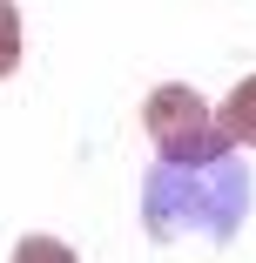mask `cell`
<instances>
[{
	"label": "cell",
	"mask_w": 256,
	"mask_h": 263,
	"mask_svg": "<svg viewBox=\"0 0 256 263\" xmlns=\"http://www.w3.org/2000/svg\"><path fill=\"white\" fill-rule=\"evenodd\" d=\"M216 122H223L229 142H256V74L229 88V101H223V115H216Z\"/></svg>",
	"instance_id": "2"
},
{
	"label": "cell",
	"mask_w": 256,
	"mask_h": 263,
	"mask_svg": "<svg viewBox=\"0 0 256 263\" xmlns=\"http://www.w3.org/2000/svg\"><path fill=\"white\" fill-rule=\"evenodd\" d=\"M14 263H81V256H74L68 243H54V236H21Z\"/></svg>",
	"instance_id": "3"
},
{
	"label": "cell",
	"mask_w": 256,
	"mask_h": 263,
	"mask_svg": "<svg viewBox=\"0 0 256 263\" xmlns=\"http://www.w3.org/2000/svg\"><path fill=\"white\" fill-rule=\"evenodd\" d=\"M14 61H21V14L0 7V74H14Z\"/></svg>",
	"instance_id": "4"
},
{
	"label": "cell",
	"mask_w": 256,
	"mask_h": 263,
	"mask_svg": "<svg viewBox=\"0 0 256 263\" xmlns=\"http://www.w3.org/2000/svg\"><path fill=\"white\" fill-rule=\"evenodd\" d=\"M142 122H148V135L162 148V169H216V162H229V135H223L216 108L182 81H162L148 95Z\"/></svg>",
	"instance_id": "1"
}]
</instances>
